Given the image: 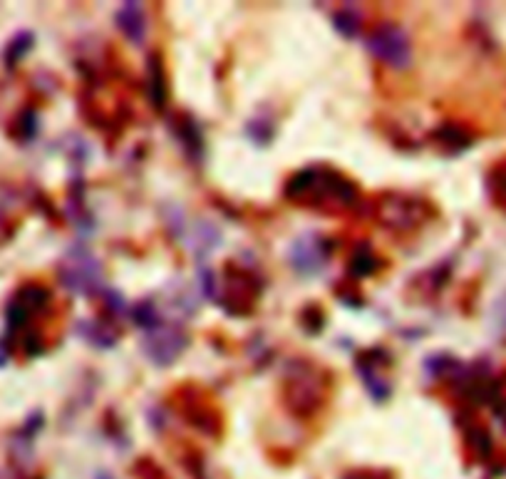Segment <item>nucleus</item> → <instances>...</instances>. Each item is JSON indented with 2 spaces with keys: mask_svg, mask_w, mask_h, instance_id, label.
<instances>
[{
  "mask_svg": "<svg viewBox=\"0 0 506 479\" xmlns=\"http://www.w3.org/2000/svg\"><path fill=\"white\" fill-rule=\"evenodd\" d=\"M30 48H32V35H30V32H20L18 38L8 45V51H5V60H8L10 68H13L23 55H28Z\"/></svg>",
  "mask_w": 506,
  "mask_h": 479,
  "instance_id": "11",
  "label": "nucleus"
},
{
  "mask_svg": "<svg viewBox=\"0 0 506 479\" xmlns=\"http://www.w3.org/2000/svg\"><path fill=\"white\" fill-rule=\"evenodd\" d=\"M60 279H62V286L68 290L87 296V293H95L99 289L102 271L87 251H78V253H72V259L62 263Z\"/></svg>",
  "mask_w": 506,
  "mask_h": 479,
  "instance_id": "3",
  "label": "nucleus"
},
{
  "mask_svg": "<svg viewBox=\"0 0 506 479\" xmlns=\"http://www.w3.org/2000/svg\"><path fill=\"white\" fill-rule=\"evenodd\" d=\"M147 92L149 102H152L154 110L161 112L167 107V75H164V65H161V58H159V55H152V58H149Z\"/></svg>",
  "mask_w": 506,
  "mask_h": 479,
  "instance_id": "6",
  "label": "nucleus"
},
{
  "mask_svg": "<svg viewBox=\"0 0 506 479\" xmlns=\"http://www.w3.org/2000/svg\"><path fill=\"white\" fill-rule=\"evenodd\" d=\"M486 187H489L492 199H494L499 207H504L506 209V161H499L494 170L489 171Z\"/></svg>",
  "mask_w": 506,
  "mask_h": 479,
  "instance_id": "8",
  "label": "nucleus"
},
{
  "mask_svg": "<svg viewBox=\"0 0 506 479\" xmlns=\"http://www.w3.org/2000/svg\"><path fill=\"white\" fill-rule=\"evenodd\" d=\"M117 28L124 32V38L134 45H142L147 38V15L142 3H122V8L115 13Z\"/></svg>",
  "mask_w": 506,
  "mask_h": 479,
  "instance_id": "5",
  "label": "nucleus"
},
{
  "mask_svg": "<svg viewBox=\"0 0 506 479\" xmlns=\"http://www.w3.org/2000/svg\"><path fill=\"white\" fill-rule=\"evenodd\" d=\"M469 445H472V449H474L479 459H486L489 452H492V439L486 435V429L482 428L469 429Z\"/></svg>",
  "mask_w": 506,
  "mask_h": 479,
  "instance_id": "13",
  "label": "nucleus"
},
{
  "mask_svg": "<svg viewBox=\"0 0 506 479\" xmlns=\"http://www.w3.org/2000/svg\"><path fill=\"white\" fill-rule=\"evenodd\" d=\"M95 479H115V477H112L109 472H97V474H95Z\"/></svg>",
  "mask_w": 506,
  "mask_h": 479,
  "instance_id": "15",
  "label": "nucleus"
},
{
  "mask_svg": "<svg viewBox=\"0 0 506 479\" xmlns=\"http://www.w3.org/2000/svg\"><path fill=\"white\" fill-rule=\"evenodd\" d=\"M132 318H134V323H137L139 328L144 330H154L159 326L157 309H154V303H149V300H142V303H137V306L132 309Z\"/></svg>",
  "mask_w": 506,
  "mask_h": 479,
  "instance_id": "10",
  "label": "nucleus"
},
{
  "mask_svg": "<svg viewBox=\"0 0 506 479\" xmlns=\"http://www.w3.org/2000/svg\"><path fill=\"white\" fill-rule=\"evenodd\" d=\"M437 140L442 142L445 147H449V150H455V152L469 150V147H472V137H469L465 130L452 127V124H446V127H442V130L437 132Z\"/></svg>",
  "mask_w": 506,
  "mask_h": 479,
  "instance_id": "9",
  "label": "nucleus"
},
{
  "mask_svg": "<svg viewBox=\"0 0 506 479\" xmlns=\"http://www.w3.org/2000/svg\"><path fill=\"white\" fill-rule=\"evenodd\" d=\"M179 140L184 142V147L189 150H201V134L197 130V122L189 120L187 117V124H179Z\"/></svg>",
  "mask_w": 506,
  "mask_h": 479,
  "instance_id": "14",
  "label": "nucleus"
},
{
  "mask_svg": "<svg viewBox=\"0 0 506 479\" xmlns=\"http://www.w3.org/2000/svg\"><path fill=\"white\" fill-rule=\"evenodd\" d=\"M504 309H506V303H504Z\"/></svg>",
  "mask_w": 506,
  "mask_h": 479,
  "instance_id": "17",
  "label": "nucleus"
},
{
  "mask_svg": "<svg viewBox=\"0 0 506 479\" xmlns=\"http://www.w3.org/2000/svg\"><path fill=\"white\" fill-rule=\"evenodd\" d=\"M350 479H360V474H353ZM363 479H375V474H363Z\"/></svg>",
  "mask_w": 506,
  "mask_h": 479,
  "instance_id": "16",
  "label": "nucleus"
},
{
  "mask_svg": "<svg viewBox=\"0 0 506 479\" xmlns=\"http://www.w3.org/2000/svg\"><path fill=\"white\" fill-rule=\"evenodd\" d=\"M189 336L179 326H161L159 323L157 328L149 330V336L144 338V355H147L154 365L159 368H167L174 360L187 350Z\"/></svg>",
  "mask_w": 506,
  "mask_h": 479,
  "instance_id": "2",
  "label": "nucleus"
},
{
  "mask_svg": "<svg viewBox=\"0 0 506 479\" xmlns=\"http://www.w3.org/2000/svg\"><path fill=\"white\" fill-rule=\"evenodd\" d=\"M367 51L395 70H407L412 65V42L400 25L382 23L367 38Z\"/></svg>",
  "mask_w": 506,
  "mask_h": 479,
  "instance_id": "1",
  "label": "nucleus"
},
{
  "mask_svg": "<svg viewBox=\"0 0 506 479\" xmlns=\"http://www.w3.org/2000/svg\"><path fill=\"white\" fill-rule=\"evenodd\" d=\"M333 25H336V31L347 38V41H353L360 35V28H363V18H360V13L355 8H340L336 11L333 15Z\"/></svg>",
  "mask_w": 506,
  "mask_h": 479,
  "instance_id": "7",
  "label": "nucleus"
},
{
  "mask_svg": "<svg viewBox=\"0 0 506 479\" xmlns=\"http://www.w3.org/2000/svg\"><path fill=\"white\" fill-rule=\"evenodd\" d=\"M326 249L317 236H306V239H298L290 249V266L298 269L300 273H317L326 263Z\"/></svg>",
  "mask_w": 506,
  "mask_h": 479,
  "instance_id": "4",
  "label": "nucleus"
},
{
  "mask_svg": "<svg viewBox=\"0 0 506 479\" xmlns=\"http://www.w3.org/2000/svg\"><path fill=\"white\" fill-rule=\"evenodd\" d=\"M350 271L355 276H367L375 271V253L370 249H357L355 256H353V263H350Z\"/></svg>",
  "mask_w": 506,
  "mask_h": 479,
  "instance_id": "12",
  "label": "nucleus"
}]
</instances>
